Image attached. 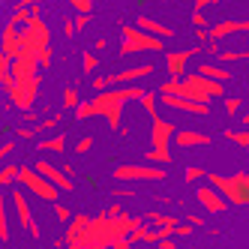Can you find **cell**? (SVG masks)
Instances as JSON below:
<instances>
[{"mask_svg":"<svg viewBox=\"0 0 249 249\" xmlns=\"http://www.w3.org/2000/svg\"><path fill=\"white\" fill-rule=\"evenodd\" d=\"M147 90L138 84H123V87H108V90H99L96 96H90V108L93 117H105L111 129H120V114L126 108V102L141 99Z\"/></svg>","mask_w":249,"mask_h":249,"instance_id":"1","label":"cell"},{"mask_svg":"<svg viewBox=\"0 0 249 249\" xmlns=\"http://www.w3.org/2000/svg\"><path fill=\"white\" fill-rule=\"evenodd\" d=\"M162 48H165V39L153 36V33H144L135 24H123V30H120V57L138 54V51H162Z\"/></svg>","mask_w":249,"mask_h":249,"instance_id":"2","label":"cell"},{"mask_svg":"<svg viewBox=\"0 0 249 249\" xmlns=\"http://www.w3.org/2000/svg\"><path fill=\"white\" fill-rule=\"evenodd\" d=\"M18 186H21L24 192H30V195H36V198L48 201V204H54L57 195H60V189H57L54 183L45 180V177H42L36 168H27V165L18 168Z\"/></svg>","mask_w":249,"mask_h":249,"instance_id":"3","label":"cell"},{"mask_svg":"<svg viewBox=\"0 0 249 249\" xmlns=\"http://www.w3.org/2000/svg\"><path fill=\"white\" fill-rule=\"evenodd\" d=\"M114 180L120 183H150V180H165V168L153 162H123L114 168Z\"/></svg>","mask_w":249,"mask_h":249,"instance_id":"4","label":"cell"},{"mask_svg":"<svg viewBox=\"0 0 249 249\" xmlns=\"http://www.w3.org/2000/svg\"><path fill=\"white\" fill-rule=\"evenodd\" d=\"M183 84H186V90H189V99H195V102H213V99H219V96L225 99L222 84L207 78V75H201V72H186Z\"/></svg>","mask_w":249,"mask_h":249,"instance_id":"5","label":"cell"},{"mask_svg":"<svg viewBox=\"0 0 249 249\" xmlns=\"http://www.w3.org/2000/svg\"><path fill=\"white\" fill-rule=\"evenodd\" d=\"M21 45L36 51V54L45 51V48H51V30L42 21V15H33L27 24H21Z\"/></svg>","mask_w":249,"mask_h":249,"instance_id":"6","label":"cell"},{"mask_svg":"<svg viewBox=\"0 0 249 249\" xmlns=\"http://www.w3.org/2000/svg\"><path fill=\"white\" fill-rule=\"evenodd\" d=\"M207 180H210V186L216 189L228 204H246V192H243V186H240V180H237L234 174H231V177H225V174H207Z\"/></svg>","mask_w":249,"mask_h":249,"instance_id":"7","label":"cell"},{"mask_svg":"<svg viewBox=\"0 0 249 249\" xmlns=\"http://www.w3.org/2000/svg\"><path fill=\"white\" fill-rule=\"evenodd\" d=\"M39 81H42V75L30 78V81H15V84H12L9 99H12L15 108H21V111H30V108H33V102H36V93H39Z\"/></svg>","mask_w":249,"mask_h":249,"instance_id":"8","label":"cell"},{"mask_svg":"<svg viewBox=\"0 0 249 249\" xmlns=\"http://www.w3.org/2000/svg\"><path fill=\"white\" fill-rule=\"evenodd\" d=\"M159 105H165V108H171V111L195 114V117H207V114H210V102H195V99L171 96V93H159Z\"/></svg>","mask_w":249,"mask_h":249,"instance_id":"9","label":"cell"},{"mask_svg":"<svg viewBox=\"0 0 249 249\" xmlns=\"http://www.w3.org/2000/svg\"><path fill=\"white\" fill-rule=\"evenodd\" d=\"M12 207H15V216H18L21 228L27 231L33 240H39V225H36V219H33V210H30V204H27L24 189H12Z\"/></svg>","mask_w":249,"mask_h":249,"instance_id":"10","label":"cell"},{"mask_svg":"<svg viewBox=\"0 0 249 249\" xmlns=\"http://www.w3.org/2000/svg\"><path fill=\"white\" fill-rule=\"evenodd\" d=\"M174 135H177V129H174L171 120L159 117V114L150 117V147H156V150H168V144L174 141Z\"/></svg>","mask_w":249,"mask_h":249,"instance_id":"11","label":"cell"},{"mask_svg":"<svg viewBox=\"0 0 249 249\" xmlns=\"http://www.w3.org/2000/svg\"><path fill=\"white\" fill-rule=\"evenodd\" d=\"M33 168H36V171H39V174L45 177V180H51V183H54V186H57L60 192H72V189H75L72 177L66 174V168H63V165L57 168L54 162H48V159H39V162L33 165Z\"/></svg>","mask_w":249,"mask_h":249,"instance_id":"12","label":"cell"},{"mask_svg":"<svg viewBox=\"0 0 249 249\" xmlns=\"http://www.w3.org/2000/svg\"><path fill=\"white\" fill-rule=\"evenodd\" d=\"M93 216L87 213H75L72 219L66 222V249H84V237H87V225H90Z\"/></svg>","mask_w":249,"mask_h":249,"instance_id":"13","label":"cell"},{"mask_svg":"<svg viewBox=\"0 0 249 249\" xmlns=\"http://www.w3.org/2000/svg\"><path fill=\"white\" fill-rule=\"evenodd\" d=\"M201 48H174L165 54V69H168V78H183L186 75V63L189 57H195Z\"/></svg>","mask_w":249,"mask_h":249,"instance_id":"14","label":"cell"},{"mask_svg":"<svg viewBox=\"0 0 249 249\" xmlns=\"http://www.w3.org/2000/svg\"><path fill=\"white\" fill-rule=\"evenodd\" d=\"M21 24L15 21H6L3 24V33H0V51H6L9 57H18L21 54Z\"/></svg>","mask_w":249,"mask_h":249,"instance_id":"15","label":"cell"},{"mask_svg":"<svg viewBox=\"0 0 249 249\" xmlns=\"http://www.w3.org/2000/svg\"><path fill=\"white\" fill-rule=\"evenodd\" d=\"M147 75H153V66L150 63H141V66H129V69H123V72L108 75V84L111 87H123V84H135V81L147 78Z\"/></svg>","mask_w":249,"mask_h":249,"instance_id":"16","label":"cell"},{"mask_svg":"<svg viewBox=\"0 0 249 249\" xmlns=\"http://www.w3.org/2000/svg\"><path fill=\"white\" fill-rule=\"evenodd\" d=\"M195 198H198V204H201L207 213H222V210H225V204H228V201H225V198H222V195L213 189L210 183L195 189Z\"/></svg>","mask_w":249,"mask_h":249,"instance_id":"17","label":"cell"},{"mask_svg":"<svg viewBox=\"0 0 249 249\" xmlns=\"http://www.w3.org/2000/svg\"><path fill=\"white\" fill-rule=\"evenodd\" d=\"M174 144L177 147H204V144H210V135L198 132V129H177Z\"/></svg>","mask_w":249,"mask_h":249,"instance_id":"18","label":"cell"},{"mask_svg":"<svg viewBox=\"0 0 249 249\" xmlns=\"http://www.w3.org/2000/svg\"><path fill=\"white\" fill-rule=\"evenodd\" d=\"M135 27H141L144 33H153V36H159V39H168L171 36V27H165V24H159L156 18H150V15H141V18L135 21Z\"/></svg>","mask_w":249,"mask_h":249,"instance_id":"19","label":"cell"},{"mask_svg":"<svg viewBox=\"0 0 249 249\" xmlns=\"http://www.w3.org/2000/svg\"><path fill=\"white\" fill-rule=\"evenodd\" d=\"M12 84H15V78H12V57L6 54V51H0V87L9 93Z\"/></svg>","mask_w":249,"mask_h":249,"instance_id":"20","label":"cell"},{"mask_svg":"<svg viewBox=\"0 0 249 249\" xmlns=\"http://www.w3.org/2000/svg\"><path fill=\"white\" fill-rule=\"evenodd\" d=\"M195 72H201V75H207V78H213V81H219V84L231 81V72H228L225 66H216V63H201Z\"/></svg>","mask_w":249,"mask_h":249,"instance_id":"21","label":"cell"},{"mask_svg":"<svg viewBox=\"0 0 249 249\" xmlns=\"http://www.w3.org/2000/svg\"><path fill=\"white\" fill-rule=\"evenodd\" d=\"M42 153H63L66 150V135L63 132H57V135H48V138H42L39 144H36Z\"/></svg>","mask_w":249,"mask_h":249,"instance_id":"22","label":"cell"},{"mask_svg":"<svg viewBox=\"0 0 249 249\" xmlns=\"http://www.w3.org/2000/svg\"><path fill=\"white\" fill-rule=\"evenodd\" d=\"M147 222L156 225V228H177V225H180V219H177V216H171V213H159V210L147 213Z\"/></svg>","mask_w":249,"mask_h":249,"instance_id":"23","label":"cell"},{"mask_svg":"<svg viewBox=\"0 0 249 249\" xmlns=\"http://www.w3.org/2000/svg\"><path fill=\"white\" fill-rule=\"evenodd\" d=\"M18 168H21V165H12V162L0 165V189H6V186H12V183H18Z\"/></svg>","mask_w":249,"mask_h":249,"instance_id":"24","label":"cell"},{"mask_svg":"<svg viewBox=\"0 0 249 249\" xmlns=\"http://www.w3.org/2000/svg\"><path fill=\"white\" fill-rule=\"evenodd\" d=\"M216 57H219V63H237V60H246V63H249V48H240V51H234V48H222Z\"/></svg>","mask_w":249,"mask_h":249,"instance_id":"25","label":"cell"},{"mask_svg":"<svg viewBox=\"0 0 249 249\" xmlns=\"http://www.w3.org/2000/svg\"><path fill=\"white\" fill-rule=\"evenodd\" d=\"M9 234H12V231H9V216H6V195L0 192V240L6 243Z\"/></svg>","mask_w":249,"mask_h":249,"instance_id":"26","label":"cell"},{"mask_svg":"<svg viewBox=\"0 0 249 249\" xmlns=\"http://www.w3.org/2000/svg\"><path fill=\"white\" fill-rule=\"evenodd\" d=\"M225 138H228V141H234V144H240L243 150H249V129H246V126H243V129H228Z\"/></svg>","mask_w":249,"mask_h":249,"instance_id":"27","label":"cell"},{"mask_svg":"<svg viewBox=\"0 0 249 249\" xmlns=\"http://www.w3.org/2000/svg\"><path fill=\"white\" fill-rule=\"evenodd\" d=\"M147 162H153V165H168V162H171V153H168V150L150 147V150H147Z\"/></svg>","mask_w":249,"mask_h":249,"instance_id":"28","label":"cell"},{"mask_svg":"<svg viewBox=\"0 0 249 249\" xmlns=\"http://www.w3.org/2000/svg\"><path fill=\"white\" fill-rule=\"evenodd\" d=\"M138 102H141V108H144V111H147L150 117L156 114V105H159V96H156V93H150V90H147V93H144V96H141Z\"/></svg>","mask_w":249,"mask_h":249,"instance_id":"29","label":"cell"},{"mask_svg":"<svg viewBox=\"0 0 249 249\" xmlns=\"http://www.w3.org/2000/svg\"><path fill=\"white\" fill-rule=\"evenodd\" d=\"M78 102H81L78 99V90H75V87H66V90H63V108H72L75 111Z\"/></svg>","mask_w":249,"mask_h":249,"instance_id":"30","label":"cell"},{"mask_svg":"<svg viewBox=\"0 0 249 249\" xmlns=\"http://www.w3.org/2000/svg\"><path fill=\"white\" fill-rule=\"evenodd\" d=\"M96 66H99V57L93 54V51H84L81 54V69L84 72H96Z\"/></svg>","mask_w":249,"mask_h":249,"instance_id":"31","label":"cell"},{"mask_svg":"<svg viewBox=\"0 0 249 249\" xmlns=\"http://www.w3.org/2000/svg\"><path fill=\"white\" fill-rule=\"evenodd\" d=\"M222 105H225V111L234 117V114L243 108V96H225V99H222Z\"/></svg>","mask_w":249,"mask_h":249,"instance_id":"32","label":"cell"},{"mask_svg":"<svg viewBox=\"0 0 249 249\" xmlns=\"http://www.w3.org/2000/svg\"><path fill=\"white\" fill-rule=\"evenodd\" d=\"M90 117H93L90 99H87V102H78V108H75V120H90Z\"/></svg>","mask_w":249,"mask_h":249,"instance_id":"33","label":"cell"},{"mask_svg":"<svg viewBox=\"0 0 249 249\" xmlns=\"http://www.w3.org/2000/svg\"><path fill=\"white\" fill-rule=\"evenodd\" d=\"M54 216H57L60 222H69V219H72V216H75V213H72V210H69L66 204H60V201H54Z\"/></svg>","mask_w":249,"mask_h":249,"instance_id":"34","label":"cell"},{"mask_svg":"<svg viewBox=\"0 0 249 249\" xmlns=\"http://www.w3.org/2000/svg\"><path fill=\"white\" fill-rule=\"evenodd\" d=\"M69 6L75 12H93V0H69Z\"/></svg>","mask_w":249,"mask_h":249,"instance_id":"35","label":"cell"},{"mask_svg":"<svg viewBox=\"0 0 249 249\" xmlns=\"http://www.w3.org/2000/svg\"><path fill=\"white\" fill-rule=\"evenodd\" d=\"M183 177H186V183H195V180H201V177H204V168H195V165H189Z\"/></svg>","mask_w":249,"mask_h":249,"instance_id":"36","label":"cell"},{"mask_svg":"<svg viewBox=\"0 0 249 249\" xmlns=\"http://www.w3.org/2000/svg\"><path fill=\"white\" fill-rule=\"evenodd\" d=\"M57 123H60V114H54V117H48V120H42V123H36V126H39V132H48V129H54V126H57Z\"/></svg>","mask_w":249,"mask_h":249,"instance_id":"37","label":"cell"},{"mask_svg":"<svg viewBox=\"0 0 249 249\" xmlns=\"http://www.w3.org/2000/svg\"><path fill=\"white\" fill-rule=\"evenodd\" d=\"M90 147H93V135H84L78 144H75V150H78V153H90Z\"/></svg>","mask_w":249,"mask_h":249,"instance_id":"38","label":"cell"},{"mask_svg":"<svg viewBox=\"0 0 249 249\" xmlns=\"http://www.w3.org/2000/svg\"><path fill=\"white\" fill-rule=\"evenodd\" d=\"M39 135V126H33V123H30V126H18V138H36Z\"/></svg>","mask_w":249,"mask_h":249,"instance_id":"39","label":"cell"},{"mask_svg":"<svg viewBox=\"0 0 249 249\" xmlns=\"http://www.w3.org/2000/svg\"><path fill=\"white\" fill-rule=\"evenodd\" d=\"M90 15H93V12H78V15H75V30H84L87 24H90Z\"/></svg>","mask_w":249,"mask_h":249,"instance_id":"40","label":"cell"},{"mask_svg":"<svg viewBox=\"0 0 249 249\" xmlns=\"http://www.w3.org/2000/svg\"><path fill=\"white\" fill-rule=\"evenodd\" d=\"M15 150V144L12 141H6V144H0V165H6V159H9V153Z\"/></svg>","mask_w":249,"mask_h":249,"instance_id":"41","label":"cell"},{"mask_svg":"<svg viewBox=\"0 0 249 249\" xmlns=\"http://www.w3.org/2000/svg\"><path fill=\"white\" fill-rule=\"evenodd\" d=\"M234 177L240 180V186H243V192H246V204H249V171H237Z\"/></svg>","mask_w":249,"mask_h":249,"instance_id":"42","label":"cell"},{"mask_svg":"<svg viewBox=\"0 0 249 249\" xmlns=\"http://www.w3.org/2000/svg\"><path fill=\"white\" fill-rule=\"evenodd\" d=\"M108 87H111V84H108V75L93 78V90H96V93H99V90H108Z\"/></svg>","mask_w":249,"mask_h":249,"instance_id":"43","label":"cell"},{"mask_svg":"<svg viewBox=\"0 0 249 249\" xmlns=\"http://www.w3.org/2000/svg\"><path fill=\"white\" fill-rule=\"evenodd\" d=\"M36 60H39V66H42V69H48V66H51V48L39 51V54H36Z\"/></svg>","mask_w":249,"mask_h":249,"instance_id":"44","label":"cell"},{"mask_svg":"<svg viewBox=\"0 0 249 249\" xmlns=\"http://www.w3.org/2000/svg\"><path fill=\"white\" fill-rule=\"evenodd\" d=\"M192 24H195V27H204V24H207V21H204V12H201V9H192Z\"/></svg>","mask_w":249,"mask_h":249,"instance_id":"45","label":"cell"},{"mask_svg":"<svg viewBox=\"0 0 249 249\" xmlns=\"http://www.w3.org/2000/svg\"><path fill=\"white\" fill-rule=\"evenodd\" d=\"M192 228H195V225H189V222H186V225H177V228H174V234H177V237H189V234H192Z\"/></svg>","mask_w":249,"mask_h":249,"instance_id":"46","label":"cell"},{"mask_svg":"<svg viewBox=\"0 0 249 249\" xmlns=\"http://www.w3.org/2000/svg\"><path fill=\"white\" fill-rule=\"evenodd\" d=\"M63 33L66 36H75V18H63Z\"/></svg>","mask_w":249,"mask_h":249,"instance_id":"47","label":"cell"},{"mask_svg":"<svg viewBox=\"0 0 249 249\" xmlns=\"http://www.w3.org/2000/svg\"><path fill=\"white\" fill-rule=\"evenodd\" d=\"M111 249H132V243H129V237H120V240H114Z\"/></svg>","mask_w":249,"mask_h":249,"instance_id":"48","label":"cell"},{"mask_svg":"<svg viewBox=\"0 0 249 249\" xmlns=\"http://www.w3.org/2000/svg\"><path fill=\"white\" fill-rule=\"evenodd\" d=\"M213 3H219V0H195V9H207V6H213Z\"/></svg>","mask_w":249,"mask_h":249,"instance_id":"49","label":"cell"},{"mask_svg":"<svg viewBox=\"0 0 249 249\" xmlns=\"http://www.w3.org/2000/svg\"><path fill=\"white\" fill-rule=\"evenodd\" d=\"M120 213H123V210H120V204H111L108 210H105V216H120Z\"/></svg>","mask_w":249,"mask_h":249,"instance_id":"50","label":"cell"},{"mask_svg":"<svg viewBox=\"0 0 249 249\" xmlns=\"http://www.w3.org/2000/svg\"><path fill=\"white\" fill-rule=\"evenodd\" d=\"M186 219H189V225H198V228L204 225V216H186Z\"/></svg>","mask_w":249,"mask_h":249,"instance_id":"51","label":"cell"},{"mask_svg":"<svg viewBox=\"0 0 249 249\" xmlns=\"http://www.w3.org/2000/svg\"><path fill=\"white\" fill-rule=\"evenodd\" d=\"M159 249H177V246H174V243L165 237V240H159Z\"/></svg>","mask_w":249,"mask_h":249,"instance_id":"52","label":"cell"},{"mask_svg":"<svg viewBox=\"0 0 249 249\" xmlns=\"http://www.w3.org/2000/svg\"><path fill=\"white\" fill-rule=\"evenodd\" d=\"M111 195H117V198H123V195H132L129 189H111Z\"/></svg>","mask_w":249,"mask_h":249,"instance_id":"53","label":"cell"},{"mask_svg":"<svg viewBox=\"0 0 249 249\" xmlns=\"http://www.w3.org/2000/svg\"><path fill=\"white\" fill-rule=\"evenodd\" d=\"M240 120H243V126H246V129H249V111H246V114H243V117H240Z\"/></svg>","mask_w":249,"mask_h":249,"instance_id":"54","label":"cell"}]
</instances>
